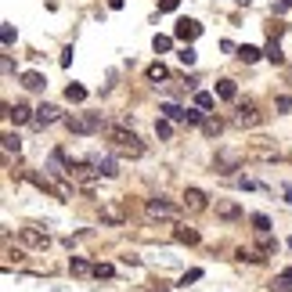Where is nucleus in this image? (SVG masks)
Masks as SVG:
<instances>
[{"label":"nucleus","instance_id":"obj_1","mask_svg":"<svg viewBox=\"0 0 292 292\" xmlns=\"http://www.w3.org/2000/svg\"><path fill=\"white\" fill-rule=\"evenodd\" d=\"M105 134H109V145L119 151V155H145V145L137 141V134L127 130V127H105Z\"/></svg>","mask_w":292,"mask_h":292},{"label":"nucleus","instance_id":"obj_2","mask_svg":"<svg viewBox=\"0 0 292 292\" xmlns=\"http://www.w3.org/2000/svg\"><path fill=\"white\" fill-rule=\"evenodd\" d=\"M65 127L72 134H98L105 127V119H101V112H76V116L65 119Z\"/></svg>","mask_w":292,"mask_h":292},{"label":"nucleus","instance_id":"obj_3","mask_svg":"<svg viewBox=\"0 0 292 292\" xmlns=\"http://www.w3.org/2000/svg\"><path fill=\"white\" fill-rule=\"evenodd\" d=\"M65 177L72 184H80V188H94V180L101 173H98V166H90V162H69V173Z\"/></svg>","mask_w":292,"mask_h":292},{"label":"nucleus","instance_id":"obj_4","mask_svg":"<svg viewBox=\"0 0 292 292\" xmlns=\"http://www.w3.org/2000/svg\"><path fill=\"white\" fill-rule=\"evenodd\" d=\"M242 162H245V151H231V148L217 151V159H213V166H217V173H224V177H231L235 170H242Z\"/></svg>","mask_w":292,"mask_h":292},{"label":"nucleus","instance_id":"obj_5","mask_svg":"<svg viewBox=\"0 0 292 292\" xmlns=\"http://www.w3.org/2000/svg\"><path fill=\"white\" fill-rule=\"evenodd\" d=\"M145 217L148 220H173L177 217V206L166 202V198H148V202H145Z\"/></svg>","mask_w":292,"mask_h":292},{"label":"nucleus","instance_id":"obj_6","mask_svg":"<svg viewBox=\"0 0 292 292\" xmlns=\"http://www.w3.org/2000/svg\"><path fill=\"white\" fill-rule=\"evenodd\" d=\"M264 123V116H260V109L256 105H238V112H235V127H260Z\"/></svg>","mask_w":292,"mask_h":292},{"label":"nucleus","instance_id":"obj_7","mask_svg":"<svg viewBox=\"0 0 292 292\" xmlns=\"http://www.w3.org/2000/svg\"><path fill=\"white\" fill-rule=\"evenodd\" d=\"M173 36H177V40H188V43H191L195 36H202V25H198L195 18H180V22L173 25Z\"/></svg>","mask_w":292,"mask_h":292},{"label":"nucleus","instance_id":"obj_8","mask_svg":"<svg viewBox=\"0 0 292 292\" xmlns=\"http://www.w3.org/2000/svg\"><path fill=\"white\" fill-rule=\"evenodd\" d=\"M25 245H33V249H47V231H40V227H22V235H18Z\"/></svg>","mask_w":292,"mask_h":292},{"label":"nucleus","instance_id":"obj_9","mask_svg":"<svg viewBox=\"0 0 292 292\" xmlns=\"http://www.w3.org/2000/svg\"><path fill=\"white\" fill-rule=\"evenodd\" d=\"M184 206H188L191 213H202L209 202H206V191H198V188H188L184 191Z\"/></svg>","mask_w":292,"mask_h":292},{"label":"nucleus","instance_id":"obj_10","mask_svg":"<svg viewBox=\"0 0 292 292\" xmlns=\"http://www.w3.org/2000/svg\"><path fill=\"white\" fill-rule=\"evenodd\" d=\"M217 217H224V220H238V217H242V206L231 202V198H217Z\"/></svg>","mask_w":292,"mask_h":292},{"label":"nucleus","instance_id":"obj_11","mask_svg":"<svg viewBox=\"0 0 292 292\" xmlns=\"http://www.w3.org/2000/svg\"><path fill=\"white\" fill-rule=\"evenodd\" d=\"M47 170H51V177H61V173H69V166H65V151H61V148H54V151H51V159H47Z\"/></svg>","mask_w":292,"mask_h":292},{"label":"nucleus","instance_id":"obj_12","mask_svg":"<svg viewBox=\"0 0 292 292\" xmlns=\"http://www.w3.org/2000/svg\"><path fill=\"white\" fill-rule=\"evenodd\" d=\"M7 116H11L14 123H29V119H33L36 112H33V109H29V105H25V101H14V105H7Z\"/></svg>","mask_w":292,"mask_h":292},{"label":"nucleus","instance_id":"obj_13","mask_svg":"<svg viewBox=\"0 0 292 292\" xmlns=\"http://www.w3.org/2000/svg\"><path fill=\"white\" fill-rule=\"evenodd\" d=\"M58 116H61V112L54 109V105H40L36 116H33V123H36V127H51V123H54Z\"/></svg>","mask_w":292,"mask_h":292},{"label":"nucleus","instance_id":"obj_14","mask_svg":"<svg viewBox=\"0 0 292 292\" xmlns=\"http://www.w3.org/2000/svg\"><path fill=\"white\" fill-rule=\"evenodd\" d=\"M94 166H98V173H101V177H116V173H119V162H116L112 155H98Z\"/></svg>","mask_w":292,"mask_h":292},{"label":"nucleus","instance_id":"obj_15","mask_svg":"<svg viewBox=\"0 0 292 292\" xmlns=\"http://www.w3.org/2000/svg\"><path fill=\"white\" fill-rule=\"evenodd\" d=\"M271 292H292V267H289V271H282L278 278L271 282Z\"/></svg>","mask_w":292,"mask_h":292},{"label":"nucleus","instance_id":"obj_16","mask_svg":"<svg viewBox=\"0 0 292 292\" xmlns=\"http://www.w3.org/2000/svg\"><path fill=\"white\" fill-rule=\"evenodd\" d=\"M173 238H177L180 245H198V231H195V227H177Z\"/></svg>","mask_w":292,"mask_h":292},{"label":"nucleus","instance_id":"obj_17","mask_svg":"<svg viewBox=\"0 0 292 292\" xmlns=\"http://www.w3.org/2000/svg\"><path fill=\"white\" fill-rule=\"evenodd\" d=\"M249 155L253 159H278V148H274V145H253Z\"/></svg>","mask_w":292,"mask_h":292},{"label":"nucleus","instance_id":"obj_18","mask_svg":"<svg viewBox=\"0 0 292 292\" xmlns=\"http://www.w3.org/2000/svg\"><path fill=\"white\" fill-rule=\"evenodd\" d=\"M159 112H162L166 119H173V123H177V119H188V109H180V105H173V101H166Z\"/></svg>","mask_w":292,"mask_h":292},{"label":"nucleus","instance_id":"obj_19","mask_svg":"<svg viewBox=\"0 0 292 292\" xmlns=\"http://www.w3.org/2000/svg\"><path fill=\"white\" fill-rule=\"evenodd\" d=\"M260 58H264V51H260V47H249V43L238 47V61H245V65H253V61H260Z\"/></svg>","mask_w":292,"mask_h":292},{"label":"nucleus","instance_id":"obj_20","mask_svg":"<svg viewBox=\"0 0 292 292\" xmlns=\"http://www.w3.org/2000/svg\"><path fill=\"white\" fill-rule=\"evenodd\" d=\"M65 101H72V105H80V101H87V90H83L80 83H69V87H65Z\"/></svg>","mask_w":292,"mask_h":292},{"label":"nucleus","instance_id":"obj_21","mask_svg":"<svg viewBox=\"0 0 292 292\" xmlns=\"http://www.w3.org/2000/svg\"><path fill=\"white\" fill-rule=\"evenodd\" d=\"M256 249H260V253H264V256H271L274 249H278V242H274V238H271V231H260V245H256Z\"/></svg>","mask_w":292,"mask_h":292},{"label":"nucleus","instance_id":"obj_22","mask_svg":"<svg viewBox=\"0 0 292 292\" xmlns=\"http://www.w3.org/2000/svg\"><path fill=\"white\" fill-rule=\"evenodd\" d=\"M69 271H72V274H80V278H83V274H94V267H90L87 260H80V256H72V260H69Z\"/></svg>","mask_w":292,"mask_h":292},{"label":"nucleus","instance_id":"obj_23","mask_svg":"<svg viewBox=\"0 0 292 292\" xmlns=\"http://www.w3.org/2000/svg\"><path fill=\"white\" fill-rule=\"evenodd\" d=\"M264 58H267V61H274V65H282V61H285V54H282V47H278V40H271V43H267Z\"/></svg>","mask_w":292,"mask_h":292},{"label":"nucleus","instance_id":"obj_24","mask_svg":"<svg viewBox=\"0 0 292 292\" xmlns=\"http://www.w3.org/2000/svg\"><path fill=\"white\" fill-rule=\"evenodd\" d=\"M238 94V90H235V80H220L217 83V98H224V101H231Z\"/></svg>","mask_w":292,"mask_h":292},{"label":"nucleus","instance_id":"obj_25","mask_svg":"<svg viewBox=\"0 0 292 292\" xmlns=\"http://www.w3.org/2000/svg\"><path fill=\"white\" fill-rule=\"evenodd\" d=\"M22 87H25V90H43V76H40V72H25V76H22Z\"/></svg>","mask_w":292,"mask_h":292},{"label":"nucleus","instance_id":"obj_26","mask_svg":"<svg viewBox=\"0 0 292 292\" xmlns=\"http://www.w3.org/2000/svg\"><path fill=\"white\" fill-rule=\"evenodd\" d=\"M220 130H224L220 119H202V134H206V137H220Z\"/></svg>","mask_w":292,"mask_h":292},{"label":"nucleus","instance_id":"obj_27","mask_svg":"<svg viewBox=\"0 0 292 292\" xmlns=\"http://www.w3.org/2000/svg\"><path fill=\"white\" fill-rule=\"evenodd\" d=\"M249 224L256 227V235H260V231H271V220L264 217V213H253V217H249Z\"/></svg>","mask_w":292,"mask_h":292},{"label":"nucleus","instance_id":"obj_28","mask_svg":"<svg viewBox=\"0 0 292 292\" xmlns=\"http://www.w3.org/2000/svg\"><path fill=\"white\" fill-rule=\"evenodd\" d=\"M166 76H170V72H166V65H162V61H155V65H148V80H166Z\"/></svg>","mask_w":292,"mask_h":292},{"label":"nucleus","instance_id":"obj_29","mask_svg":"<svg viewBox=\"0 0 292 292\" xmlns=\"http://www.w3.org/2000/svg\"><path fill=\"white\" fill-rule=\"evenodd\" d=\"M170 123H173V119H166V116H162V119H155V134L162 137V141H166V137L173 134V127H170Z\"/></svg>","mask_w":292,"mask_h":292},{"label":"nucleus","instance_id":"obj_30","mask_svg":"<svg viewBox=\"0 0 292 292\" xmlns=\"http://www.w3.org/2000/svg\"><path fill=\"white\" fill-rule=\"evenodd\" d=\"M195 105H198V109H213V94H206V90H198V94H195Z\"/></svg>","mask_w":292,"mask_h":292},{"label":"nucleus","instance_id":"obj_31","mask_svg":"<svg viewBox=\"0 0 292 292\" xmlns=\"http://www.w3.org/2000/svg\"><path fill=\"white\" fill-rule=\"evenodd\" d=\"M151 47L162 54V51H170V47H173V40H170V36H155V40H151Z\"/></svg>","mask_w":292,"mask_h":292},{"label":"nucleus","instance_id":"obj_32","mask_svg":"<svg viewBox=\"0 0 292 292\" xmlns=\"http://www.w3.org/2000/svg\"><path fill=\"white\" fill-rule=\"evenodd\" d=\"M0 36H4V47H11V43H14V25H11V22H4V29H0Z\"/></svg>","mask_w":292,"mask_h":292},{"label":"nucleus","instance_id":"obj_33","mask_svg":"<svg viewBox=\"0 0 292 292\" xmlns=\"http://www.w3.org/2000/svg\"><path fill=\"white\" fill-rule=\"evenodd\" d=\"M112 274H116L112 264H98V267H94V278H112Z\"/></svg>","mask_w":292,"mask_h":292},{"label":"nucleus","instance_id":"obj_34","mask_svg":"<svg viewBox=\"0 0 292 292\" xmlns=\"http://www.w3.org/2000/svg\"><path fill=\"white\" fill-rule=\"evenodd\" d=\"M101 220H112V224H119V220H123V213H119V209H101Z\"/></svg>","mask_w":292,"mask_h":292},{"label":"nucleus","instance_id":"obj_35","mask_svg":"<svg viewBox=\"0 0 292 292\" xmlns=\"http://www.w3.org/2000/svg\"><path fill=\"white\" fill-rule=\"evenodd\" d=\"M195 58H198L195 47H184V51H180V61H184V65H195Z\"/></svg>","mask_w":292,"mask_h":292},{"label":"nucleus","instance_id":"obj_36","mask_svg":"<svg viewBox=\"0 0 292 292\" xmlns=\"http://www.w3.org/2000/svg\"><path fill=\"white\" fill-rule=\"evenodd\" d=\"M4 148H7V151H18V148H22V141H18L14 134H7V137H4Z\"/></svg>","mask_w":292,"mask_h":292},{"label":"nucleus","instance_id":"obj_37","mask_svg":"<svg viewBox=\"0 0 292 292\" xmlns=\"http://www.w3.org/2000/svg\"><path fill=\"white\" fill-rule=\"evenodd\" d=\"M274 109H278L282 116H285V112H292V98H278V101H274Z\"/></svg>","mask_w":292,"mask_h":292},{"label":"nucleus","instance_id":"obj_38","mask_svg":"<svg viewBox=\"0 0 292 292\" xmlns=\"http://www.w3.org/2000/svg\"><path fill=\"white\" fill-rule=\"evenodd\" d=\"M184 123H191V127H195V123H202V109H198V105L188 109V119H184Z\"/></svg>","mask_w":292,"mask_h":292},{"label":"nucleus","instance_id":"obj_39","mask_svg":"<svg viewBox=\"0 0 292 292\" xmlns=\"http://www.w3.org/2000/svg\"><path fill=\"white\" fill-rule=\"evenodd\" d=\"M198 278H202V271H188V274L180 278V285H188V282H198Z\"/></svg>","mask_w":292,"mask_h":292},{"label":"nucleus","instance_id":"obj_40","mask_svg":"<svg viewBox=\"0 0 292 292\" xmlns=\"http://www.w3.org/2000/svg\"><path fill=\"white\" fill-rule=\"evenodd\" d=\"M180 0H159V11H177Z\"/></svg>","mask_w":292,"mask_h":292},{"label":"nucleus","instance_id":"obj_41","mask_svg":"<svg viewBox=\"0 0 292 292\" xmlns=\"http://www.w3.org/2000/svg\"><path fill=\"white\" fill-rule=\"evenodd\" d=\"M292 7V0H278V4H274V11H289Z\"/></svg>","mask_w":292,"mask_h":292},{"label":"nucleus","instance_id":"obj_42","mask_svg":"<svg viewBox=\"0 0 292 292\" xmlns=\"http://www.w3.org/2000/svg\"><path fill=\"white\" fill-rule=\"evenodd\" d=\"M109 7H112V11H119V7H123V0H109Z\"/></svg>","mask_w":292,"mask_h":292},{"label":"nucleus","instance_id":"obj_43","mask_svg":"<svg viewBox=\"0 0 292 292\" xmlns=\"http://www.w3.org/2000/svg\"><path fill=\"white\" fill-rule=\"evenodd\" d=\"M148 292H166V285H151V289H148Z\"/></svg>","mask_w":292,"mask_h":292},{"label":"nucleus","instance_id":"obj_44","mask_svg":"<svg viewBox=\"0 0 292 292\" xmlns=\"http://www.w3.org/2000/svg\"><path fill=\"white\" fill-rule=\"evenodd\" d=\"M285 198H289V202H292V184H289V188H285Z\"/></svg>","mask_w":292,"mask_h":292},{"label":"nucleus","instance_id":"obj_45","mask_svg":"<svg viewBox=\"0 0 292 292\" xmlns=\"http://www.w3.org/2000/svg\"><path fill=\"white\" fill-rule=\"evenodd\" d=\"M238 4H253V0H238Z\"/></svg>","mask_w":292,"mask_h":292},{"label":"nucleus","instance_id":"obj_46","mask_svg":"<svg viewBox=\"0 0 292 292\" xmlns=\"http://www.w3.org/2000/svg\"><path fill=\"white\" fill-rule=\"evenodd\" d=\"M289 249H292V238H289Z\"/></svg>","mask_w":292,"mask_h":292}]
</instances>
